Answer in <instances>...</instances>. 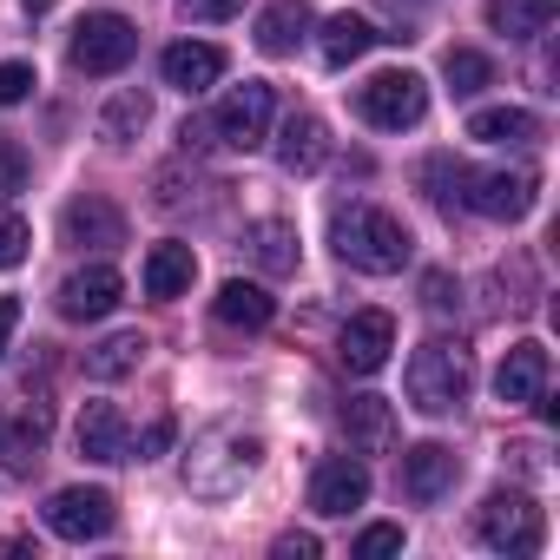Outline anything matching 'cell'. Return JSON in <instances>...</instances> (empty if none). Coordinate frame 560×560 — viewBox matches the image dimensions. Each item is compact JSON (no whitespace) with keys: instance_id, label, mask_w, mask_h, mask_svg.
I'll use <instances>...</instances> for the list:
<instances>
[{"instance_id":"cell-26","label":"cell","mask_w":560,"mask_h":560,"mask_svg":"<svg viewBox=\"0 0 560 560\" xmlns=\"http://www.w3.org/2000/svg\"><path fill=\"white\" fill-rule=\"evenodd\" d=\"M250 250H257V264H264L270 277L298 270V231H291L284 218H264V224H250Z\"/></svg>"},{"instance_id":"cell-38","label":"cell","mask_w":560,"mask_h":560,"mask_svg":"<svg viewBox=\"0 0 560 560\" xmlns=\"http://www.w3.org/2000/svg\"><path fill=\"white\" fill-rule=\"evenodd\" d=\"M14 330H21V298H0V357L14 350Z\"/></svg>"},{"instance_id":"cell-3","label":"cell","mask_w":560,"mask_h":560,"mask_svg":"<svg viewBox=\"0 0 560 560\" xmlns=\"http://www.w3.org/2000/svg\"><path fill=\"white\" fill-rule=\"evenodd\" d=\"M132 54H139V27H132L126 14H113V8H106V14H86V21L73 27V47H67L73 73H93V80L126 73Z\"/></svg>"},{"instance_id":"cell-21","label":"cell","mask_w":560,"mask_h":560,"mask_svg":"<svg viewBox=\"0 0 560 560\" xmlns=\"http://www.w3.org/2000/svg\"><path fill=\"white\" fill-rule=\"evenodd\" d=\"M376 40H383V34H376L363 14H330V21H324V40H317V54H324V67H330V73H343V67H357Z\"/></svg>"},{"instance_id":"cell-18","label":"cell","mask_w":560,"mask_h":560,"mask_svg":"<svg viewBox=\"0 0 560 560\" xmlns=\"http://www.w3.org/2000/svg\"><path fill=\"white\" fill-rule=\"evenodd\" d=\"M343 435L357 455H389L396 448V402L389 396H350L343 402Z\"/></svg>"},{"instance_id":"cell-10","label":"cell","mask_w":560,"mask_h":560,"mask_svg":"<svg viewBox=\"0 0 560 560\" xmlns=\"http://www.w3.org/2000/svg\"><path fill=\"white\" fill-rule=\"evenodd\" d=\"M159 73H165L172 93L198 100V93H211V86L224 80V47H211V40H172V47L159 54Z\"/></svg>"},{"instance_id":"cell-16","label":"cell","mask_w":560,"mask_h":560,"mask_svg":"<svg viewBox=\"0 0 560 560\" xmlns=\"http://www.w3.org/2000/svg\"><path fill=\"white\" fill-rule=\"evenodd\" d=\"M455 475H462V462H455L448 442H416V448L402 455V494H409V501H442V494L455 488Z\"/></svg>"},{"instance_id":"cell-8","label":"cell","mask_w":560,"mask_h":560,"mask_svg":"<svg viewBox=\"0 0 560 560\" xmlns=\"http://www.w3.org/2000/svg\"><path fill=\"white\" fill-rule=\"evenodd\" d=\"M119 298H126V277L113 270V264H86V270H73L67 284H60V317L67 324H100V317H113L119 311Z\"/></svg>"},{"instance_id":"cell-2","label":"cell","mask_w":560,"mask_h":560,"mask_svg":"<svg viewBox=\"0 0 560 560\" xmlns=\"http://www.w3.org/2000/svg\"><path fill=\"white\" fill-rule=\"evenodd\" d=\"M402 383H409V402L422 416H455L468 402V389H475V357L462 343H448V337H429L409 357V376Z\"/></svg>"},{"instance_id":"cell-24","label":"cell","mask_w":560,"mask_h":560,"mask_svg":"<svg viewBox=\"0 0 560 560\" xmlns=\"http://www.w3.org/2000/svg\"><path fill=\"white\" fill-rule=\"evenodd\" d=\"M553 14H560V0H488V27L508 34V40H534V34H547Z\"/></svg>"},{"instance_id":"cell-31","label":"cell","mask_w":560,"mask_h":560,"mask_svg":"<svg viewBox=\"0 0 560 560\" xmlns=\"http://www.w3.org/2000/svg\"><path fill=\"white\" fill-rule=\"evenodd\" d=\"M27 172H34V165H27V152H21L8 132H0V205H14V198L27 191Z\"/></svg>"},{"instance_id":"cell-4","label":"cell","mask_w":560,"mask_h":560,"mask_svg":"<svg viewBox=\"0 0 560 560\" xmlns=\"http://www.w3.org/2000/svg\"><path fill=\"white\" fill-rule=\"evenodd\" d=\"M357 113H363L376 132L422 126V113H429V80L409 73V67H389V73H376V80L357 86Z\"/></svg>"},{"instance_id":"cell-40","label":"cell","mask_w":560,"mask_h":560,"mask_svg":"<svg viewBox=\"0 0 560 560\" xmlns=\"http://www.w3.org/2000/svg\"><path fill=\"white\" fill-rule=\"evenodd\" d=\"M21 8H27V14H54V0H21Z\"/></svg>"},{"instance_id":"cell-23","label":"cell","mask_w":560,"mask_h":560,"mask_svg":"<svg viewBox=\"0 0 560 560\" xmlns=\"http://www.w3.org/2000/svg\"><path fill=\"white\" fill-rule=\"evenodd\" d=\"M468 139H481V145H534L540 139V119L527 106H481L468 119Z\"/></svg>"},{"instance_id":"cell-34","label":"cell","mask_w":560,"mask_h":560,"mask_svg":"<svg viewBox=\"0 0 560 560\" xmlns=\"http://www.w3.org/2000/svg\"><path fill=\"white\" fill-rule=\"evenodd\" d=\"M34 93V67L27 60H0V106H21Z\"/></svg>"},{"instance_id":"cell-27","label":"cell","mask_w":560,"mask_h":560,"mask_svg":"<svg viewBox=\"0 0 560 560\" xmlns=\"http://www.w3.org/2000/svg\"><path fill=\"white\" fill-rule=\"evenodd\" d=\"M145 126H152V100H145V93H119V100L100 113V139H106V145H132Z\"/></svg>"},{"instance_id":"cell-7","label":"cell","mask_w":560,"mask_h":560,"mask_svg":"<svg viewBox=\"0 0 560 560\" xmlns=\"http://www.w3.org/2000/svg\"><path fill=\"white\" fill-rule=\"evenodd\" d=\"M40 521H47V534L86 547V540L113 534V494L106 488H54L47 508H40Z\"/></svg>"},{"instance_id":"cell-39","label":"cell","mask_w":560,"mask_h":560,"mask_svg":"<svg viewBox=\"0 0 560 560\" xmlns=\"http://www.w3.org/2000/svg\"><path fill=\"white\" fill-rule=\"evenodd\" d=\"M198 14L205 21H231V14H244V0H198Z\"/></svg>"},{"instance_id":"cell-1","label":"cell","mask_w":560,"mask_h":560,"mask_svg":"<svg viewBox=\"0 0 560 560\" xmlns=\"http://www.w3.org/2000/svg\"><path fill=\"white\" fill-rule=\"evenodd\" d=\"M330 250H337L350 270H363V277H396V270L416 257V237H409V224L389 218L383 205L350 198V205L330 211Z\"/></svg>"},{"instance_id":"cell-30","label":"cell","mask_w":560,"mask_h":560,"mask_svg":"<svg viewBox=\"0 0 560 560\" xmlns=\"http://www.w3.org/2000/svg\"><path fill=\"white\" fill-rule=\"evenodd\" d=\"M462 172H468V165H462L455 152H435V159L422 165V185H435L429 198H435V205H462Z\"/></svg>"},{"instance_id":"cell-29","label":"cell","mask_w":560,"mask_h":560,"mask_svg":"<svg viewBox=\"0 0 560 560\" xmlns=\"http://www.w3.org/2000/svg\"><path fill=\"white\" fill-rule=\"evenodd\" d=\"M442 80H448L462 100H475V93L494 80V60H488V54H475V47H448V54H442Z\"/></svg>"},{"instance_id":"cell-14","label":"cell","mask_w":560,"mask_h":560,"mask_svg":"<svg viewBox=\"0 0 560 560\" xmlns=\"http://www.w3.org/2000/svg\"><path fill=\"white\" fill-rule=\"evenodd\" d=\"M47 435H54L47 402H21V409H8V416H0V462H8L14 475H27V468L40 462Z\"/></svg>"},{"instance_id":"cell-36","label":"cell","mask_w":560,"mask_h":560,"mask_svg":"<svg viewBox=\"0 0 560 560\" xmlns=\"http://www.w3.org/2000/svg\"><path fill=\"white\" fill-rule=\"evenodd\" d=\"M165 448H172V416H152L145 435H139V462H152V455H165Z\"/></svg>"},{"instance_id":"cell-25","label":"cell","mask_w":560,"mask_h":560,"mask_svg":"<svg viewBox=\"0 0 560 560\" xmlns=\"http://www.w3.org/2000/svg\"><path fill=\"white\" fill-rule=\"evenodd\" d=\"M145 350H152V343H145L139 330H119V337H106V343L86 350V376H93V383H119V376H132V370L145 363Z\"/></svg>"},{"instance_id":"cell-13","label":"cell","mask_w":560,"mask_h":560,"mask_svg":"<svg viewBox=\"0 0 560 560\" xmlns=\"http://www.w3.org/2000/svg\"><path fill=\"white\" fill-rule=\"evenodd\" d=\"M370 501V468L363 462H350V455H330V462H317V475H311V508L317 514H350V508H363Z\"/></svg>"},{"instance_id":"cell-35","label":"cell","mask_w":560,"mask_h":560,"mask_svg":"<svg viewBox=\"0 0 560 560\" xmlns=\"http://www.w3.org/2000/svg\"><path fill=\"white\" fill-rule=\"evenodd\" d=\"M422 298H429L435 317H448V311L462 304V291H455V277H448V270H429V277H422Z\"/></svg>"},{"instance_id":"cell-11","label":"cell","mask_w":560,"mask_h":560,"mask_svg":"<svg viewBox=\"0 0 560 560\" xmlns=\"http://www.w3.org/2000/svg\"><path fill=\"white\" fill-rule=\"evenodd\" d=\"M60 244H93V250H113V244H126V211L113 205V198H100V191H86V198H73L67 211H60Z\"/></svg>"},{"instance_id":"cell-5","label":"cell","mask_w":560,"mask_h":560,"mask_svg":"<svg viewBox=\"0 0 560 560\" xmlns=\"http://www.w3.org/2000/svg\"><path fill=\"white\" fill-rule=\"evenodd\" d=\"M270 119H277V93H270L264 80H244V86H231V93L218 100V113H211V139L231 145V152H250V145L270 139Z\"/></svg>"},{"instance_id":"cell-9","label":"cell","mask_w":560,"mask_h":560,"mask_svg":"<svg viewBox=\"0 0 560 560\" xmlns=\"http://www.w3.org/2000/svg\"><path fill=\"white\" fill-rule=\"evenodd\" d=\"M462 205L481 211V218H527L534 211V178L527 172H462Z\"/></svg>"},{"instance_id":"cell-22","label":"cell","mask_w":560,"mask_h":560,"mask_svg":"<svg viewBox=\"0 0 560 560\" xmlns=\"http://www.w3.org/2000/svg\"><path fill=\"white\" fill-rule=\"evenodd\" d=\"M211 311H218V324H231V330H264V324L277 317V298H270L264 284H244V277H231Z\"/></svg>"},{"instance_id":"cell-19","label":"cell","mask_w":560,"mask_h":560,"mask_svg":"<svg viewBox=\"0 0 560 560\" xmlns=\"http://www.w3.org/2000/svg\"><path fill=\"white\" fill-rule=\"evenodd\" d=\"M191 277H198V257H191V244H152L145 250V270H139V284H145V298H159V304H172V298H185L191 291Z\"/></svg>"},{"instance_id":"cell-17","label":"cell","mask_w":560,"mask_h":560,"mask_svg":"<svg viewBox=\"0 0 560 560\" xmlns=\"http://www.w3.org/2000/svg\"><path fill=\"white\" fill-rule=\"evenodd\" d=\"M324 159H330V126L317 113H291L284 132H277V165L291 178H311V172H324Z\"/></svg>"},{"instance_id":"cell-12","label":"cell","mask_w":560,"mask_h":560,"mask_svg":"<svg viewBox=\"0 0 560 560\" xmlns=\"http://www.w3.org/2000/svg\"><path fill=\"white\" fill-rule=\"evenodd\" d=\"M389 350H396V317H389V311H357V317L343 324L337 357H343L350 376H376V370L389 363Z\"/></svg>"},{"instance_id":"cell-32","label":"cell","mask_w":560,"mask_h":560,"mask_svg":"<svg viewBox=\"0 0 560 560\" xmlns=\"http://www.w3.org/2000/svg\"><path fill=\"white\" fill-rule=\"evenodd\" d=\"M27 244H34L27 218H21V211H8V205H0V270H14V264H27Z\"/></svg>"},{"instance_id":"cell-15","label":"cell","mask_w":560,"mask_h":560,"mask_svg":"<svg viewBox=\"0 0 560 560\" xmlns=\"http://www.w3.org/2000/svg\"><path fill=\"white\" fill-rule=\"evenodd\" d=\"M547 389V343H514L508 357H501V370H494V396L508 402V409H534V396Z\"/></svg>"},{"instance_id":"cell-37","label":"cell","mask_w":560,"mask_h":560,"mask_svg":"<svg viewBox=\"0 0 560 560\" xmlns=\"http://www.w3.org/2000/svg\"><path fill=\"white\" fill-rule=\"evenodd\" d=\"M324 540L317 534H277V560H317Z\"/></svg>"},{"instance_id":"cell-6","label":"cell","mask_w":560,"mask_h":560,"mask_svg":"<svg viewBox=\"0 0 560 560\" xmlns=\"http://www.w3.org/2000/svg\"><path fill=\"white\" fill-rule=\"evenodd\" d=\"M475 534H481V547H494V553H540L547 521H540V508H534L527 494H508V488H501V494L481 501Z\"/></svg>"},{"instance_id":"cell-20","label":"cell","mask_w":560,"mask_h":560,"mask_svg":"<svg viewBox=\"0 0 560 560\" xmlns=\"http://www.w3.org/2000/svg\"><path fill=\"white\" fill-rule=\"evenodd\" d=\"M80 455L86 462H132V442H126V416L113 402H86L80 409Z\"/></svg>"},{"instance_id":"cell-28","label":"cell","mask_w":560,"mask_h":560,"mask_svg":"<svg viewBox=\"0 0 560 560\" xmlns=\"http://www.w3.org/2000/svg\"><path fill=\"white\" fill-rule=\"evenodd\" d=\"M298 40H304V8L298 0H277V8L257 14V47L264 54H291Z\"/></svg>"},{"instance_id":"cell-33","label":"cell","mask_w":560,"mask_h":560,"mask_svg":"<svg viewBox=\"0 0 560 560\" xmlns=\"http://www.w3.org/2000/svg\"><path fill=\"white\" fill-rule=\"evenodd\" d=\"M389 553H402V527L376 521V527H363V534H357V560H389Z\"/></svg>"}]
</instances>
